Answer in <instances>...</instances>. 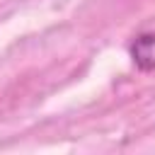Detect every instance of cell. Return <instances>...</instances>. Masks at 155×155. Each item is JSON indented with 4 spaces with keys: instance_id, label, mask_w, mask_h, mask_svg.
Segmentation results:
<instances>
[{
    "instance_id": "1",
    "label": "cell",
    "mask_w": 155,
    "mask_h": 155,
    "mask_svg": "<svg viewBox=\"0 0 155 155\" xmlns=\"http://www.w3.org/2000/svg\"><path fill=\"white\" fill-rule=\"evenodd\" d=\"M131 58L140 70H155V34L136 36V41L131 44Z\"/></svg>"
}]
</instances>
